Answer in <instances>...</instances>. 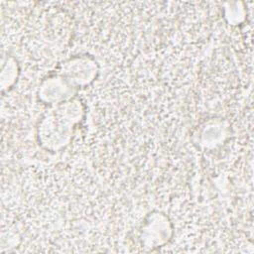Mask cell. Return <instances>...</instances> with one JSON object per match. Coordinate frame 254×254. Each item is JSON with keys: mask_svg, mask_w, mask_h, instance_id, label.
Here are the masks:
<instances>
[{"mask_svg": "<svg viewBox=\"0 0 254 254\" xmlns=\"http://www.w3.org/2000/svg\"><path fill=\"white\" fill-rule=\"evenodd\" d=\"M74 122L60 113L56 108L47 115L39 126V140L41 144L52 151L60 150L69 144Z\"/></svg>", "mask_w": 254, "mask_h": 254, "instance_id": "obj_1", "label": "cell"}, {"mask_svg": "<svg viewBox=\"0 0 254 254\" xmlns=\"http://www.w3.org/2000/svg\"><path fill=\"white\" fill-rule=\"evenodd\" d=\"M97 74L96 62L85 56L73 57L64 63L61 75L72 86H84L93 81Z\"/></svg>", "mask_w": 254, "mask_h": 254, "instance_id": "obj_2", "label": "cell"}, {"mask_svg": "<svg viewBox=\"0 0 254 254\" xmlns=\"http://www.w3.org/2000/svg\"><path fill=\"white\" fill-rule=\"evenodd\" d=\"M171 224L166 216L160 213H156L150 216L149 219L144 223L141 240L144 247L153 249L164 245L171 236Z\"/></svg>", "mask_w": 254, "mask_h": 254, "instance_id": "obj_3", "label": "cell"}, {"mask_svg": "<svg viewBox=\"0 0 254 254\" xmlns=\"http://www.w3.org/2000/svg\"><path fill=\"white\" fill-rule=\"evenodd\" d=\"M72 87L62 75L49 77L42 82L39 89V96L44 102L58 104L70 98Z\"/></svg>", "mask_w": 254, "mask_h": 254, "instance_id": "obj_4", "label": "cell"}, {"mask_svg": "<svg viewBox=\"0 0 254 254\" xmlns=\"http://www.w3.org/2000/svg\"><path fill=\"white\" fill-rule=\"evenodd\" d=\"M2 70L8 71L7 75L2 76V85L5 83L6 80H8L7 86L9 87V86H11L14 83L15 78H17V74H18V66H17V64L14 61V59L9 58L7 63L3 65V69Z\"/></svg>", "mask_w": 254, "mask_h": 254, "instance_id": "obj_5", "label": "cell"}]
</instances>
